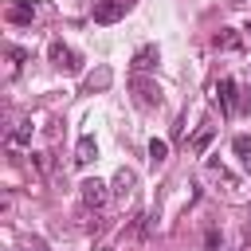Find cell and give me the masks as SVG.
I'll return each instance as SVG.
<instances>
[{"mask_svg":"<svg viewBox=\"0 0 251 251\" xmlns=\"http://www.w3.org/2000/svg\"><path fill=\"white\" fill-rule=\"evenodd\" d=\"M78 196H82V204H86V208H102V204L110 200V188H106L98 176H86V180L78 184Z\"/></svg>","mask_w":251,"mask_h":251,"instance_id":"obj_1","label":"cell"},{"mask_svg":"<svg viewBox=\"0 0 251 251\" xmlns=\"http://www.w3.org/2000/svg\"><path fill=\"white\" fill-rule=\"evenodd\" d=\"M157 63H161L157 43H145V47H137V51H133V63H129V67H133V75H145V71H153Z\"/></svg>","mask_w":251,"mask_h":251,"instance_id":"obj_2","label":"cell"},{"mask_svg":"<svg viewBox=\"0 0 251 251\" xmlns=\"http://www.w3.org/2000/svg\"><path fill=\"white\" fill-rule=\"evenodd\" d=\"M126 16L122 0H94V24H118Z\"/></svg>","mask_w":251,"mask_h":251,"instance_id":"obj_3","label":"cell"},{"mask_svg":"<svg viewBox=\"0 0 251 251\" xmlns=\"http://www.w3.org/2000/svg\"><path fill=\"white\" fill-rule=\"evenodd\" d=\"M133 90H137V102L141 106H161V86L157 82H145L141 75L133 78Z\"/></svg>","mask_w":251,"mask_h":251,"instance_id":"obj_4","label":"cell"},{"mask_svg":"<svg viewBox=\"0 0 251 251\" xmlns=\"http://www.w3.org/2000/svg\"><path fill=\"white\" fill-rule=\"evenodd\" d=\"M133 188H137V173H133V169H118V173H114V196L129 200Z\"/></svg>","mask_w":251,"mask_h":251,"instance_id":"obj_5","label":"cell"},{"mask_svg":"<svg viewBox=\"0 0 251 251\" xmlns=\"http://www.w3.org/2000/svg\"><path fill=\"white\" fill-rule=\"evenodd\" d=\"M51 63H55V67H63V71H78V55H75L71 47H63L59 39L51 43Z\"/></svg>","mask_w":251,"mask_h":251,"instance_id":"obj_6","label":"cell"},{"mask_svg":"<svg viewBox=\"0 0 251 251\" xmlns=\"http://www.w3.org/2000/svg\"><path fill=\"white\" fill-rule=\"evenodd\" d=\"M216 102L224 106V114H235V82L231 78H220L216 82Z\"/></svg>","mask_w":251,"mask_h":251,"instance_id":"obj_7","label":"cell"},{"mask_svg":"<svg viewBox=\"0 0 251 251\" xmlns=\"http://www.w3.org/2000/svg\"><path fill=\"white\" fill-rule=\"evenodd\" d=\"M94 157H98V141H94L90 133H82L78 145H75V165H90Z\"/></svg>","mask_w":251,"mask_h":251,"instance_id":"obj_8","label":"cell"},{"mask_svg":"<svg viewBox=\"0 0 251 251\" xmlns=\"http://www.w3.org/2000/svg\"><path fill=\"white\" fill-rule=\"evenodd\" d=\"M35 12H39V8H35L31 0H16V4L8 8V20H12V24H31Z\"/></svg>","mask_w":251,"mask_h":251,"instance_id":"obj_9","label":"cell"},{"mask_svg":"<svg viewBox=\"0 0 251 251\" xmlns=\"http://www.w3.org/2000/svg\"><path fill=\"white\" fill-rule=\"evenodd\" d=\"M110 78H114V71H110V67H98V71L86 75V90H106Z\"/></svg>","mask_w":251,"mask_h":251,"instance_id":"obj_10","label":"cell"},{"mask_svg":"<svg viewBox=\"0 0 251 251\" xmlns=\"http://www.w3.org/2000/svg\"><path fill=\"white\" fill-rule=\"evenodd\" d=\"M165 161H169V141H165V137H153V141H149V165L157 169V165H165Z\"/></svg>","mask_w":251,"mask_h":251,"instance_id":"obj_11","label":"cell"},{"mask_svg":"<svg viewBox=\"0 0 251 251\" xmlns=\"http://www.w3.org/2000/svg\"><path fill=\"white\" fill-rule=\"evenodd\" d=\"M27 141H31V118L16 122V129H12V145H27Z\"/></svg>","mask_w":251,"mask_h":251,"instance_id":"obj_12","label":"cell"},{"mask_svg":"<svg viewBox=\"0 0 251 251\" xmlns=\"http://www.w3.org/2000/svg\"><path fill=\"white\" fill-rule=\"evenodd\" d=\"M231 149L247 161V157H251V137H247V133H235V137H231Z\"/></svg>","mask_w":251,"mask_h":251,"instance_id":"obj_13","label":"cell"},{"mask_svg":"<svg viewBox=\"0 0 251 251\" xmlns=\"http://www.w3.org/2000/svg\"><path fill=\"white\" fill-rule=\"evenodd\" d=\"M208 141H212V129H200L196 141H192V149H208Z\"/></svg>","mask_w":251,"mask_h":251,"instance_id":"obj_14","label":"cell"},{"mask_svg":"<svg viewBox=\"0 0 251 251\" xmlns=\"http://www.w3.org/2000/svg\"><path fill=\"white\" fill-rule=\"evenodd\" d=\"M243 110H247V114H251V90H247V94H243Z\"/></svg>","mask_w":251,"mask_h":251,"instance_id":"obj_15","label":"cell"},{"mask_svg":"<svg viewBox=\"0 0 251 251\" xmlns=\"http://www.w3.org/2000/svg\"><path fill=\"white\" fill-rule=\"evenodd\" d=\"M243 31H247V35H251V20H247V27H243Z\"/></svg>","mask_w":251,"mask_h":251,"instance_id":"obj_16","label":"cell"},{"mask_svg":"<svg viewBox=\"0 0 251 251\" xmlns=\"http://www.w3.org/2000/svg\"><path fill=\"white\" fill-rule=\"evenodd\" d=\"M243 165H247V173H251V157H247V161H243Z\"/></svg>","mask_w":251,"mask_h":251,"instance_id":"obj_17","label":"cell"}]
</instances>
